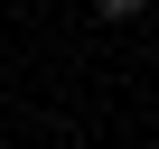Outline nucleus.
I'll return each instance as SVG.
<instances>
[{"mask_svg": "<svg viewBox=\"0 0 159 149\" xmlns=\"http://www.w3.org/2000/svg\"><path fill=\"white\" fill-rule=\"evenodd\" d=\"M94 10H103V19H140V0H94Z\"/></svg>", "mask_w": 159, "mask_h": 149, "instance_id": "1", "label": "nucleus"}]
</instances>
